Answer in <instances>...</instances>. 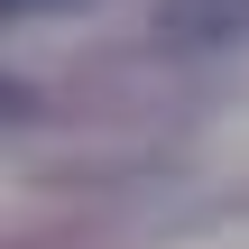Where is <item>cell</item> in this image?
I'll list each match as a JSON object with an SVG mask.
<instances>
[{"label":"cell","mask_w":249,"mask_h":249,"mask_svg":"<svg viewBox=\"0 0 249 249\" xmlns=\"http://www.w3.org/2000/svg\"><path fill=\"white\" fill-rule=\"evenodd\" d=\"M9 9H46V0H9Z\"/></svg>","instance_id":"1"}]
</instances>
